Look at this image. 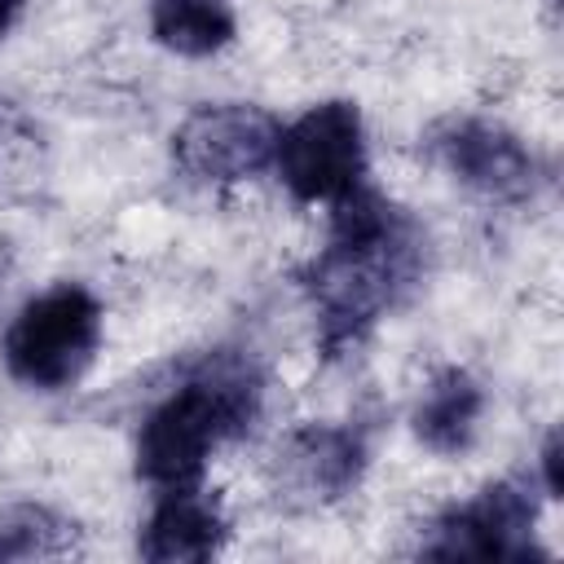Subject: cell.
<instances>
[{"mask_svg":"<svg viewBox=\"0 0 564 564\" xmlns=\"http://www.w3.org/2000/svg\"><path fill=\"white\" fill-rule=\"evenodd\" d=\"M229 542V516L203 480L154 489V507L137 533V555L150 564H207Z\"/></svg>","mask_w":564,"mask_h":564,"instance_id":"cell-9","label":"cell"},{"mask_svg":"<svg viewBox=\"0 0 564 564\" xmlns=\"http://www.w3.org/2000/svg\"><path fill=\"white\" fill-rule=\"evenodd\" d=\"M106 330V308L84 282H53L31 295L0 339L4 370L35 392L75 388L97 361Z\"/></svg>","mask_w":564,"mask_h":564,"instance_id":"cell-3","label":"cell"},{"mask_svg":"<svg viewBox=\"0 0 564 564\" xmlns=\"http://www.w3.org/2000/svg\"><path fill=\"white\" fill-rule=\"evenodd\" d=\"M150 35L176 57H212L238 40L234 0H150Z\"/></svg>","mask_w":564,"mask_h":564,"instance_id":"cell-11","label":"cell"},{"mask_svg":"<svg viewBox=\"0 0 564 564\" xmlns=\"http://www.w3.org/2000/svg\"><path fill=\"white\" fill-rule=\"evenodd\" d=\"M260 405H264V383L251 361L229 352L207 357L141 419L132 449L137 476L150 489L203 480L207 458L229 441L247 436L251 423L260 419Z\"/></svg>","mask_w":564,"mask_h":564,"instance_id":"cell-2","label":"cell"},{"mask_svg":"<svg viewBox=\"0 0 564 564\" xmlns=\"http://www.w3.org/2000/svg\"><path fill=\"white\" fill-rule=\"evenodd\" d=\"M79 546V524L35 498L0 507V564L9 560H62Z\"/></svg>","mask_w":564,"mask_h":564,"instance_id":"cell-12","label":"cell"},{"mask_svg":"<svg viewBox=\"0 0 564 564\" xmlns=\"http://www.w3.org/2000/svg\"><path fill=\"white\" fill-rule=\"evenodd\" d=\"M560 432L551 427L546 432V441H542V449H538V489H542V498H560L564 494V480H560Z\"/></svg>","mask_w":564,"mask_h":564,"instance_id":"cell-14","label":"cell"},{"mask_svg":"<svg viewBox=\"0 0 564 564\" xmlns=\"http://www.w3.org/2000/svg\"><path fill=\"white\" fill-rule=\"evenodd\" d=\"M278 132L256 101H207L172 128V167L194 185H238L273 167Z\"/></svg>","mask_w":564,"mask_h":564,"instance_id":"cell-6","label":"cell"},{"mask_svg":"<svg viewBox=\"0 0 564 564\" xmlns=\"http://www.w3.org/2000/svg\"><path fill=\"white\" fill-rule=\"evenodd\" d=\"M22 9H26V0H0V40H4V35L18 26Z\"/></svg>","mask_w":564,"mask_h":564,"instance_id":"cell-15","label":"cell"},{"mask_svg":"<svg viewBox=\"0 0 564 564\" xmlns=\"http://www.w3.org/2000/svg\"><path fill=\"white\" fill-rule=\"evenodd\" d=\"M273 172L295 203H335L366 185L370 154H366V123L361 106L348 97H330L282 123Z\"/></svg>","mask_w":564,"mask_h":564,"instance_id":"cell-4","label":"cell"},{"mask_svg":"<svg viewBox=\"0 0 564 564\" xmlns=\"http://www.w3.org/2000/svg\"><path fill=\"white\" fill-rule=\"evenodd\" d=\"M427 154L485 203L533 198L542 167L529 141L489 115H449L427 132Z\"/></svg>","mask_w":564,"mask_h":564,"instance_id":"cell-7","label":"cell"},{"mask_svg":"<svg viewBox=\"0 0 564 564\" xmlns=\"http://www.w3.org/2000/svg\"><path fill=\"white\" fill-rule=\"evenodd\" d=\"M366 463H370V445L361 427L308 419L295 423L273 445L269 480L273 494L291 507H330L361 485Z\"/></svg>","mask_w":564,"mask_h":564,"instance_id":"cell-8","label":"cell"},{"mask_svg":"<svg viewBox=\"0 0 564 564\" xmlns=\"http://www.w3.org/2000/svg\"><path fill=\"white\" fill-rule=\"evenodd\" d=\"M427 269V234L370 181L330 203L326 247L300 269L322 357H344L392 317Z\"/></svg>","mask_w":564,"mask_h":564,"instance_id":"cell-1","label":"cell"},{"mask_svg":"<svg viewBox=\"0 0 564 564\" xmlns=\"http://www.w3.org/2000/svg\"><path fill=\"white\" fill-rule=\"evenodd\" d=\"M44 172H48V150L35 119L18 101L0 97V194L4 198L35 194Z\"/></svg>","mask_w":564,"mask_h":564,"instance_id":"cell-13","label":"cell"},{"mask_svg":"<svg viewBox=\"0 0 564 564\" xmlns=\"http://www.w3.org/2000/svg\"><path fill=\"white\" fill-rule=\"evenodd\" d=\"M423 560H551L538 546V476H502L445 507L423 542Z\"/></svg>","mask_w":564,"mask_h":564,"instance_id":"cell-5","label":"cell"},{"mask_svg":"<svg viewBox=\"0 0 564 564\" xmlns=\"http://www.w3.org/2000/svg\"><path fill=\"white\" fill-rule=\"evenodd\" d=\"M485 405H489L485 383L467 366H445L427 379V388L410 414V427L423 449H432L441 458H458L476 445Z\"/></svg>","mask_w":564,"mask_h":564,"instance_id":"cell-10","label":"cell"}]
</instances>
